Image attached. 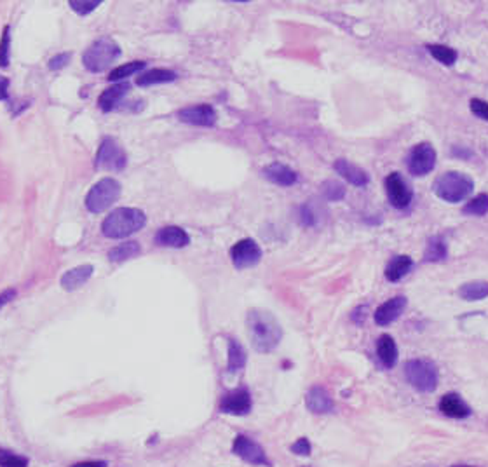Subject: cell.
Wrapping results in <instances>:
<instances>
[{
    "label": "cell",
    "instance_id": "cell-42",
    "mask_svg": "<svg viewBox=\"0 0 488 467\" xmlns=\"http://www.w3.org/2000/svg\"><path fill=\"white\" fill-rule=\"evenodd\" d=\"M14 296H16V292H14V289H6V292L2 293V306H7L9 300L14 299Z\"/></svg>",
    "mask_w": 488,
    "mask_h": 467
},
{
    "label": "cell",
    "instance_id": "cell-34",
    "mask_svg": "<svg viewBox=\"0 0 488 467\" xmlns=\"http://www.w3.org/2000/svg\"><path fill=\"white\" fill-rule=\"evenodd\" d=\"M100 0H91V2H80V0H70L69 6L72 7L73 10H76L77 14H80V16H84V14H89L93 13L96 7H100Z\"/></svg>",
    "mask_w": 488,
    "mask_h": 467
},
{
    "label": "cell",
    "instance_id": "cell-38",
    "mask_svg": "<svg viewBox=\"0 0 488 467\" xmlns=\"http://www.w3.org/2000/svg\"><path fill=\"white\" fill-rule=\"evenodd\" d=\"M310 450H313V447H310V441L307 440V438H300L299 441H295V443L292 445V452L295 455H300V457L310 455Z\"/></svg>",
    "mask_w": 488,
    "mask_h": 467
},
{
    "label": "cell",
    "instance_id": "cell-3",
    "mask_svg": "<svg viewBox=\"0 0 488 467\" xmlns=\"http://www.w3.org/2000/svg\"><path fill=\"white\" fill-rule=\"evenodd\" d=\"M475 190V180L461 171L441 173L433 183L434 196L450 204L462 203Z\"/></svg>",
    "mask_w": 488,
    "mask_h": 467
},
{
    "label": "cell",
    "instance_id": "cell-5",
    "mask_svg": "<svg viewBox=\"0 0 488 467\" xmlns=\"http://www.w3.org/2000/svg\"><path fill=\"white\" fill-rule=\"evenodd\" d=\"M405 377L408 384L419 392H433L438 387L440 380V371L436 363L426 357H417V359L406 361Z\"/></svg>",
    "mask_w": 488,
    "mask_h": 467
},
{
    "label": "cell",
    "instance_id": "cell-31",
    "mask_svg": "<svg viewBox=\"0 0 488 467\" xmlns=\"http://www.w3.org/2000/svg\"><path fill=\"white\" fill-rule=\"evenodd\" d=\"M145 65L147 63L145 62H131V63H126V65H121V66H117V69H114L110 72V76H108V80H114V82H117V80H124V79H127V77H131V76H134L136 72H140L141 69H145Z\"/></svg>",
    "mask_w": 488,
    "mask_h": 467
},
{
    "label": "cell",
    "instance_id": "cell-6",
    "mask_svg": "<svg viewBox=\"0 0 488 467\" xmlns=\"http://www.w3.org/2000/svg\"><path fill=\"white\" fill-rule=\"evenodd\" d=\"M121 183L114 178H103L91 187L86 197V208L91 213L98 215L108 210L121 197Z\"/></svg>",
    "mask_w": 488,
    "mask_h": 467
},
{
    "label": "cell",
    "instance_id": "cell-24",
    "mask_svg": "<svg viewBox=\"0 0 488 467\" xmlns=\"http://www.w3.org/2000/svg\"><path fill=\"white\" fill-rule=\"evenodd\" d=\"M176 73L173 70L168 69H154L145 72L143 76H140L136 79V86L140 87H148V86H157V84H166L176 80Z\"/></svg>",
    "mask_w": 488,
    "mask_h": 467
},
{
    "label": "cell",
    "instance_id": "cell-23",
    "mask_svg": "<svg viewBox=\"0 0 488 467\" xmlns=\"http://www.w3.org/2000/svg\"><path fill=\"white\" fill-rule=\"evenodd\" d=\"M127 91H129V84L127 82L115 84V86L108 87V89H105L103 93L100 94V98H98V105H100V108L103 112H112L119 103H121V100L126 96Z\"/></svg>",
    "mask_w": 488,
    "mask_h": 467
},
{
    "label": "cell",
    "instance_id": "cell-14",
    "mask_svg": "<svg viewBox=\"0 0 488 467\" xmlns=\"http://www.w3.org/2000/svg\"><path fill=\"white\" fill-rule=\"evenodd\" d=\"M406 302H408V300H406L405 296H394V299L384 302L375 310V323H377L378 326H389L391 323H394V321L405 312Z\"/></svg>",
    "mask_w": 488,
    "mask_h": 467
},
{
    "label": "cell",
    "instance_id": "cell-22",
    "mask_svg": "<svg viewBox=\"0 0 488 467\" xmlns=\"http://www.w3.org/2000/svg\"><path fill=\"white\" fill-rule=\"evenodd\" d=\"M413 268V260L408 254H398L385 267V279L389 282H398Z\"/></svg>",
    "mask_w": 488,
    "mask_h": 467
},
{
    "label": "cell",
    "instance_id": "cell-8",
    "mask_svg": "<svg viewBox=\"0 0 488 467\" xmlns=\"http://www.w3.org/2000/svg\"><path fill=\"white\" fill-rule=\"evenodd\" d=\"M436 148L427 141H422L410 150L408 157H406V168H408L410 175L426 176L436 166Z\"/></svg>",
    "mask_w": 488,
    "mask_h": 467
},
{
    "label": "cell",
    "instance_id": "cell-43",
    "mask_svg": "<svg viewBox=\"0 0 488 467\" xmlns=\"http://www.w3.org/2000/svg\"><path fill=\"white\" fill-rule=\"evenodd\" d=\"M7 96H9V93H7V79L2 77V100L7 101Z\"/></svg>",
    "mask_w": 488,
    "mask_h": 467
},
{
    "label": "cell",
    "instance_id": "cell-7",
    "mask_svg": "<svg viewBox=\"0 0 488 467\" xmlns=\"http://www.w3.org/2000/svg\"><path fill=\"white\" fill-rule=\"evenodd\" d=\"M127 164V155L121 145L112 138H105L98 148L94 168L103 171H122Z\"/></svg>",
    "mask_w": 488,
    "mask_h": 467
},
{
    "label": "cell",
    "instance_id": "cell-30",
    "mask_svg": "<svg viewBox=\"0 0 488 467\" xmlns=\"http://www.w3.org/2000/svg\"><path fill=\"white\" fill-rule=\"evenodd\" d=\"M462 213L469 217H485L488 213V194H478L475 199L468 201L462 208Z\"/></svg>",
    "mask_w": 488,
    "mask_h": 467
},
{
    "label": "cell",
    "instance_id": "cell-9",
    "mask_svg": "<svg viewBox=\"0 0 488 467\" xmlns=\"http://www.w3.org/2000/svg\"><path fill=\"white\" fill-rule=\"evenodd\" d=\"M384 185L389 203H391L396 210H405V208L410 206V203H412L413 199V192L408 183L405 182V178H403L398 171L387 175Z\"/></svg>",
    "mask_w": 488,
    "mask_h": 467
},
{
    "label": "cell",
    "instance_id": "cell-12",
    "mask_svg": "<svg viewBox=\"0 0 488 467\" xmlns=\"http://www.w3.org/2000/svg\"><path fill=\"white\" fill-rule=\"evenodd\" d=\"M178 119L190 126L211 127L217 124L218 115L211 105H192V107L182 108L178 112Z\"/></svg>",
    "mask_w": 488,
    "mask_h": 467
},
{
    "label": "cell",
    "instance_id": "cell-41",
    "mask_svg": "<svg viewBox=\"0 0 488 467\" xmlns=\"http://www.w3.org/2000/svg\"><path fill=\"white\" fill-rule=\"evenodd\" d=\"M72 467H108L107 462L103 461H86V462H79V464H73Z\"/></svg>",
    "mask_w": 488,
    "mask_h": 467
},
{
    "label": "cell",
    "instance_id": "cell-28",
    "mask_svg": "<svg viewBox=\"0 0 488 467\" xmlns=\"http://www.w3.org/2000/svg\"><path fill=\"white\" fill-rule=\"evenodd\" d=\"M140 253H141V247L136 240H126V243L112 247V250L108 251V258H110V261L121 264V261L131 260V258L138 257Z\"/></svg>",
    "mask_w": 488,
    "mask_h": 467
},
{
    "label": "cell",
    "instance_id": "cell-17",
    "mask_svg": "<svg viewBox=\"0 0 488 467\" xmlns=\"http://www.w3.org/2000/svg\"><path fill=\"white\" fill-rule=\"evenodd\" d=\"M440 412L452 419H468L473 410L457 392H450L440 399Z\"/></svg>",
    "mask_w": 488,
    "mask_h": 467
},
{
    "label": "cell",
    "instance_id": "cell-36",
    "mask_svg": "<svg viewBox=\"0 0 488 467\" xmlns=\"http://www.w3.org/2000/svg\"><path fill=\"white\" fill-rule=\"evenodd\" d=\"M72 59V52H59V55H56L55 58L49 59V69L51 70H62L65 69L66 65H69V62Z\"/></svg>",
    "mask_w": 488,
    "mask_h": 467
},
{
    "label": "cell",
    "instance_id": "cell-2",
    "mask_svg": "<svg viewBox=\"0 0 488 467\" xmlns=\"http://www.w3.org/2000/svg\"><path fill=\"white\" fill-rule=\"evenodd\" d=\"M145 224H147V217L138 208H117L103 220L101 232L108 239H124L131 234L141 231Z\"/></svg>",
    "mask_w": 488,
    "mask_h": 467
},
{
    "label": "cell",
    "instance_id": "cell-39",
    "mask_svg": "<svg viewBox=\"0 0 488 467\" xmlns=\"http://www.w3.org/2000/svg\"><path fill=\"white\" fill-rule=\"evenodd\" d=\"M9 27H3L2 34V66L6 69L9 65Z\"/></svg>",
    "mask_w": 488,
    "mask_h": 467
},
{
    "label": "cell",
    "instance_id": "cell-15",
    "mask_svg": "<svg viewBox=\"0 0 488 467\" xmlns=\"http://www.w3.org/2000/svg\"><path fill=\"white\" fill-rule=\"evenodd\" d=\"M306 405L310 412L317 413V415H321V413H330L333 412L335 408V403L333 399H331L330 392H328L323 385H313V387L309 389Z\"/></svg>",
    "mask_w": 488,
    "mask_h": 467
},
{
    "label": "cell",
    "instance_id": "cell-32",
    "mask_svg": "<svg viewBox=\"0 0 488 467\" xmlns=\"http://www.w3.org/2000/svg\"><path fill=\"white\" fill-rule=\"evenodd\" d=\"M321 194L328 201H342L345 197V187L342 183L335 182V180H328L321 185Z\"/></svg>",
    "mask_w": 488,
    "mask_h": 467
},
{
    "label": "cell",
    "instance_id": "cell-20",
    "mask_svg": "<svg viewBox=\"0 0 488 467\" xmlns=\"http://www.w3.org/2000/svg\"><path fill=\"white\" fill-rule=\"evenodd\" d=\"M94 268L93 265H79V267H73L70 271H66L62 278V288L66 292H73V289H79L84 282H87L93 275Z\"/></svg>",
    "mask_w": 488,
    "mask_h": 467
},
{
    "label": "cell",
    "instance_id": "cell-10",
    "mask_svg": "<svg viewBox=\"0 0 488 467\" xmlns=\"http://www.w3.org/2000/svg\"><path fill=\"white\" fill-rule=\"evenodd\" d=\"M231 258L234 267L243 271V268L254 267L261 260V250L257 240L246 237V239H241L232 246Z\"/></svg>",
    "mask_w": 488,
    "mask_h": 467
},
{
    "label": "cell",
    "instance_id": "cell-13",
    "mask_svg": "<svg viewBox=\"0 0 488 467\" xmlns=\"http://www.w3.org/2000/svg\"><path fill=\"white\" fill-rule=\"evenodd\" d=\"M220 412L227 415H247L251 412V396L246 389H236L222 398Z\"/></svg>",
    "mask_w": 488,
    "mask_h": 467
},
{
    "label": "cell",
    "instance_id": "cell-16",
    "mask_svg": "<svg viewBox=\"0 0 488 467\" xmlns=\"http://www.w3.org/2000/svg\"><path fill=\"white\" fill-rule=\"evenodd\" d=\"M261 173L268 182L275 183L279 187H293L299 182V173L293 171L289 166L281 164V162H272L267 168H264Z\"/></svg>",
    "mask_w": 488,
    "mask_h": 467
},
{
    "label": "cell",
    "instance_id": "cell-26",
    "mask_svg": "<svg viewBox=\"0 0 488 467\" xmlns=\"http://www.w3.org/2000/svg\"><path fill=\"white\" fill-rule=\"evenodd\" d=\"M459 295L466 302H478L488 296V282L487 281H469L459 288Z\"/></svg>",
    "mask_w": 488,
    "mask_h": 467
},
{
    "label": "cell",
    "instance_id": "cell-19",
    "mask_svg": "<svg viewBox=\"0 0 488 467\" xmlns=\"http://www.w3.org/2000/svg\"><path fill=\"white\" fill-rule=\"evenodd\" d=\"M155 243H157L159 246L166 247H185L189 246L190 237L183 229L169 225V227H162L161 231L155 234Z\"/></svg>",
    "mask_w": 488,
    "mask_h": 467
},
{
    "label": "cell",
    "instance_id": "cell-21",
    "mask_svg": "<svg viewBox=\"0 0 488 467\" xmlns=\"http://www.w3.org/2000/svg\"><path fill=\"white\" fill-rule=\"evenodd\" d=\"M377 356L385 368H394L398 363V345L391 335H380L377 340Z\"/></svg>",
    "mask_w": 488,
    "mask_h": 467
},
{
    "label": "cell",
    "instance_id": "cell-33",
    "mask_svg": "<svg viewBox=\"0 0 488 467\" xmlns=\"http://www.w3.org/2000/svg\"><path fill=\"white\" fill-rule=\"evenodd\" d=\"M0 467H28V461L20 455L2 450L0 452Z\"/></svg>",
    "mask_w": 488,
    "mask_h": 467
},
{
    "label": "cell",
    "instance_id": "cell-11",
    "mask_svg": "<svg viewBox=\"0 0 488 467\" xmlns=\"http://www.w3.org/2000/svg\"><path fill=\"white\" fill-rule=\"evenodd\" d=\"M232 452H234L239 459H243L244 462H247V464L272 467L271 461L267 459V454L264 452V448H261L258 443H254L253 440H250V438L243 436V434L234 440Z\"/></svg>",
    "mask_w": 488,
    "mask_h": 467
},
{
    "label": "cell",
    "instance_id": "cell-25",
    "mask_svg": "<svg viewBox=\"0 0 488 467\" xmlns=\"http://www.w3.org/2000/svg\"><path fill=\"white\" fill-rule=\"evenodd\" d=\"M246 350L241 345V342H238L236 338H229V364L227 371L229 373H238L246 366Z\"/></svg>",
    "mask_w": 488,
    "mask_h": 467
},
{
    "label": "cell",
    "instance_id": "cell-44",
    "mask_svg": "<svg viewBox=\"0 0 488 467\" xmlns=\"http://www.w3.org/2000/svg\"><path fill=\"white\" fill-rule=\"evenodd\" d=\"M452 467H475V466H452Z\"/></svg>",
    "mask_w": 488,
    "mask_h": 467
},
{
    "label": "cell",
    "instance_id": "cell-4",
    "mask_svg": "<svg viewBox=\"0 0 488 467\" xmlns=\"http://www.w3.org/2000/svg\"><path fill=\"white\" fill-rule=\"evenodd\" d=\"M121 56V48L112 38L101 37L84 51L82 63L91 73H100L110 69L112 63Z\"/></svg>",
    "mask_w": 488,
    "mask_h": 467
},
{
    "label": "cell",
    "instance_id": "cell-1",
    "mask_svg": "<svg viewBox=\"0 0 488 467\" xmlns=\"http://www.w3.org/2000/svg\"><path fill=\"white\" fill-rule=\"evenodd\" d=\"M247 337L258 352H272L282 338V328L274 314L265 309H251L246 316Z\"/></svg>",
    "mask_w": 488,
    "mask_h": 467
},
{
    "label": "cell",
    "instance_id": "cell-18",
    "mask_svg": "<svg viewBox=\"0 0 488 467\" xmlns=\"http://www.w3.org/2000/svg\"><path fill=\"white\" fill-rule=\"evenodd\" d=\"M333 169L342 176V178L347 180V182L354 187H366L368 183H370V175H368L363 168L352 164L351 161L337 159L333 164Z\"/></svg>",
    "mask_w": 488,
    "mask_h": 467
},
{
    "label": "cell",
    "instance_id": "cell-40",
    "mask_svg": "<svg viewBox=\"0 0 488 467\" xmlns=\"http://www.w3.org/2000/svg\"><path fill=\"white\" fill-rule=\"evenodd\" d=\"M366 312H368V307L366 306L365 307H363V306L358 307V309H356L354 312H352V316H351L352 323L358 324V326H361V324L366 321Z\"/></svg>",
    "mask_w": 488,
    "mask_h": 467
},
{
    "label": "cell",
    "instance_id": "cell-29",
    "mask_svg": "<svg viewBox=\"0 0 488 467\" xmlns=\"http://www.w3.org/2000/svg\"><path fill=\"white\" fill-rule=\"evenodd\" d=\"M426 49L436 62L445 66H454L459 59V52L454 48H448L443 44H427Z\"/></svg>",
    "mask_w": 488,
    "mask_h": 467
},
{
    "label": "cell",
    "instance_id": "cell-37",
    "mask_svg": "<svg viewBox=\"0 0 488 467\" xmlns=\"http://www.w3.org/2000/svg\"><path fill=\"white\" fill-rule=\"evenodd\" d=\"M300 220H302V224L307 225V227H313V225L317 224V217L313 211V208H310V204H303V206L300 208Z\"/></svg>",
    "mask_w": 488,
    "mask_h": 467
},
{
    "label": "cell",
    "instance_id": "cell-35",
    "mask_svg": "<svg viewBox=\"0 0 488 467\" xmlns=\"http://www.w3.org/2000/svg\"><path fill=\"white\" fill-rule=\"evenodd\" d=\"M469 108H471L473 115H476L478 119L487 120L488 122V103L485 100H480V98H473L469 101Z\"/></svg>",
    "mask_w": 488,
    "mask_h": 467
},
{
    "label": "cell",
    "instance_id": "cell-27",
    "mask_svg": "<svg viewBox=\"0 0 488 467\" xmlns=\"http://www.w3.org/2000/svg\"><path fill=\"white\" fill-rule=\"evenodd\" d=\"M448 257L447 243L441 236H434L427 240L426 251H424V261L431 264V261H443Z\"/></svg>",
    "mask_w": 488,
    "mask_h": 467
}]
</instances>
